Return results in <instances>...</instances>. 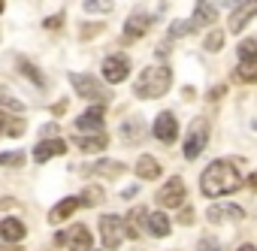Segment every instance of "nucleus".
Returning a JSON list of instances; mask_svg holds the SVG:
<instances>
[{"mask_svg":"<svg viewBox=\"0 0 257 251\" xmlns=\"http://www.w3.org/2000/svg\"><path fill=\"white\" fill-rule=\"evenodd\" d=\"M239 161H215L203 170L200 176V188L206 197H224L242 188V173L236 167Z\"/></svg>","mask_w":257,"mask_h":251,"instance_id":"1","label":"nucleus"},{"mask_svg":"<svg viewBox=\"0 0 257 251\" xmlns=\"http://www.w3.org/2000/svg\"><path fill=\"white\" fill-rule=\"evenodd\" d=\"M170 85H173V70L164 67V64H152V67H146L143 76L137 79V97H143V100H158V97H164V94L170 91Z\"/></svg>","mask_w":257,"mask_h":251,"instance_id":"2","label":"nucleus"},{"mask_svg":"<svg viewBox=\"0 0 257 251\" xmlns=\"http://www.w3.org/2000/svg\"><path fill=\"white\" fill-rule=\"evenodd\" d=\"M100 236H103V245L109 251H115L127 236H131V221H124L118 215H103L100 218Z\"/></svg>","mask_w":257,"mask_h":251,"instance_id":"3","label":"nucleus"},{"mask_svg":"<svg viewBox=\"0 0 257 251\" xmlns=\"http://www.w3.org/2000/svg\"><path fill=\"white\" fill-rule=\"evenodd\" d=\"M131 221L143 230V233H149V236H158V239H164L167 233H170V218L164 215V212H149V209H134V215H131Z\"/></svg>","mask_w":257,"mask_h":251,"instance_id":"4","label":"nucleus"},{"mask_svg":"<svg viewBox=\"0 0 257 251\" xmlns=\"http://www.w3.org/2000/svg\"><path fill=\"white\" fill-rule=\"evenodd\" d=\"M206 140H209V121L206 118L191 121V131H188V140H185V158L197 161L206 149Z\"/></svg>","mask_w":257,"mask_h":251,"instance_id":"5","label":"nucleus"},{"mask_svg":"<svg viewBox=\"0 0 257 251\" xmlns=\"http://www.w3.org/2000/svg\"><path fill=\"white\" fill-rule=\"evenodd\" d=\"M236 76L242 82H257V40H242L239 43V70Z\"/></svg>","mask_w":257,"mask_h":251,"instance_id":"6","label":"nucleus"},{"mask_svg":"<svg viewBox=\"0 0 257 251\" xmlns=\"http://www.w3.org/2000/svg\"><path fill=\"white\" fill-rule=\"evenodd\" d=\"M55 242L58 245H67L70 251H91V233H88L85 224H73L70 230L55 233Z\"/></svg>","mask_w":257,"mask_h":251,"instance_id":"7","label":"nucleus"},{"mask_svg":"<svg viewBox=\"0 0 257 251\" xmlns=\"http://www.w3.org/2000/svg\"><path fill=\"white\" fill-rule=\"evenodd\" d=\"M152 134H155V140L158 143H176L179 140V121H176V115L173 112H161L158 118H155V124H152Z\"/></svg>","mask_w":257,"mask_h":251,"instance_id":"8","label":"nucleus"},{"mask_svg":"<svg viewBox=\"0 0 257 251\" xmlns=\"http://www.w3.org/2000/svg\"><path fill=\"white\" fill-rule=\"evenodd\" d=\"M155 25V19L152 16H146V13H134L131 19H127V25H124V31H121V40L124 43H137L140 37H146L149 34V28Z\"/></svg>","mask_w":257,"mask_h":251,"instance_id":"9","label":"nucleus"},{"mask_svg":"<svg viewBox=\"0 0 257 251\" xmlns=\"http://www.w3.org/2000/svg\"><path fill=\"white\" fill-rule=\"evenodd\" d=\"M70 82H73V88H76V94H79V97H85V100H106V91L100 88V82H97L94 76L73 73V76H70Z\"/></svg>","mask_w":257,"mask_h":251,"instance_id":"10","label":"nucleus"},{"mask_svg":"<svg viewBox=\"0 0 257 251\" xmlns=\"http://www.w3.org/2000/svg\"><path fill=\"white\" fill-rule=\"evenodd\" d=\"M158 203H161L164 209H176V206H182V203H185V182H182L179 176H173V179L158 191Z\"/></svg>","mask_w":257,"mask_h":251,"instance_id":"11","label":"nucleus"},{"mask_svg":"<svg viewBox=\"0 0 257 251\" xmlns=\"http://www.w3.org/2000/svg\"><path fill=\"white\" fill-rule=\"evenodd\" d=\"M127 73H131V61H127L124 55H109V58L103 61V79H106V82L118 85V82L127 79Z\"/></svg>","mask_w":257,"mask_h":251,"instance_id":"12","label":"nucleus"},{"mask_svg":"<svg viewBox=\"0 0 257 251\" xmlns=\"http://www.w3.org/2000/svg\"><path fill=\"white\" fill-rule=\"evenodd\" d=\"M206 218H209L212 224H227V221H242L245 212H242L239 206H233V203H215V206L206 209Z\"/></svg>","mask_w":257,"mask_h":251,"instance_id":"13","label":"nucleus"},{"mask_svg":"<svg viewBox=\"0 0 257 251\" xmlns=\"http://www.w3.org/2000/svg\"><path fill=\"white\" fill-rule=\"evenodd\" d=\"M254 16H257V0H245V4L230 16V34H242L245 25H248Z\"/></svg>","mask_w":257,"mask_h":251,"instance_id":"14","label":"nucleus"},{"mask_svg":"<svg viewBox=\"0 0 257 251\" xmlns=\"http://www.w3.org/2000/svg\"><path fill=\"white\" fill-rule=\"evenodd\" d=\"M103 118H106L103 106H91L88 112H82L76 118V131H97V134H103Z\"/></svg>","mask_w":257,"mask_h":251,"instance_id":"15","label":"nucleus"},{"mask_svg":"<svg viewBox=\"0 0 257 251\" xmlns=\"http://www.w3.org/2000/svg\"><path fill=\"white\" fill-rule=\"evenodd\" d=\"M64 152H67V143H64V140H58V137H55V140H43V143L34 149V161H37V164H46L49 158H58V155H64Z\"/></svg>","mask_w":257,"mask_h":251,"instance_id":"16","label":"nucleus"},{"mask_svg":"<svg viewBox=\"0 0 257 251\" xmlns=\"http://www.w3.org/2000/svg\"><path fill=\"white\" fill-rule=\"evenodd\" d=\"M215 19H218V10H215V4H212V0H197V7H194V19H191L194 31H200V28L212 25Z\"/></svg>","mask_w":257,"mask_h":251,"instance_id":"17","label":"nucleus"},{"mask_svg":"<svg viewBox=\"0 0 257 251\" xmlns=\"http://www.w3.org/2000/svg\"><path fill=\"white\" fill-rule=\"evenodd\" d=\"M79 206H82V197H67V200H61L58 206H52L49 221H52V224H61V221H64V218H70Z\"/></svg>","mask_w":257,"mask_h":251,"instance_id":"18","label":"nucleus"},{"mask_svg":"<svg viewBox=\"0 0 257 251\" xmlns=\"http://www.w3.org/2000/svg\"><path fill=\"white\" fill-rule=\"evenodd\" d=\"M28 131V121L25 118H19V115H4L0 112V137H22Z\"/></svg>","mask_w":257,"mask_h":251,"instance_id":"19","label":"nucleus"},{"mask_svg":"<svg viewBox=\"0 0 257 251\" xmlns=\"http://www.w3.org/2000/svg\"><path fill=\"white\" fill-rule=\"evenodd\" d=\"M121 170H124V164H118V161H100L91 167H79V173H94V176H106V179L121 176Z\"/></svg>","mask_w":257,"mask_h":251,"instance_id":"20","label":"nucleus"},{"mask_svg":"<svg viewBox=\"0 0 257 251\" xmlns=\"http://www.w3.org/2000/svg\"><path fill=\"white\" fill-rule=\"evenodd\" d=\"M134 170H137V176H140V179H149V182H155V179L161 176V164H158L152 155H143V158L137 161V167H134Z\"/></svg>","mask_w":257,"mask_h":251,"instance_id":"21","label":"nucleus"},{"mask_svg":"<svg viewBox=\"0 0 257 251\" xmlns=\"http://www.w3.org/2000/svg\"><path fill=\"white\" fill-rule=\"evenodd\" d=\"M0 236H4L7 242H19L25 236V224L19 218H4L0 221Z\"/></svg>","mask_w":257,"mask_h":251,"instance_id":"22","label":"nucleus"},{"mask_svg":"<svg viewBox=\"0 0 257 251\" xmlns=\"http://www.w3.org/2000/svg\"><path fill=\"white\" fill-rule=\"evenodd\" d=\"M76 146H79L82 152H103V149L109 146V137H106V134H91V137H79V140H76Z\"/></svg>","mask_w":257,"mask_h":251,"instance_id":"23","label":"nucleus"},{"mask_svg":"<svg viewBox=\"0 0 257 251\" xmlns=\"http://www.w3.org/2000/svg\"><path fill=\"white\" fill-rule=\"evenodd\" d=\"M19 67H22V73H25V76H28V79H31V82L37 85V88H43V85H46V79H43V76L37 73V67H34L31 61H25V58H19Z\"/></svg>","mask_w":257,"mask_h":251,"instance_id":"24","label":"nucleus"},{"mask_svg":"<svg viewBox=\"0 0 257 251\" xmlns=\"http://www.w3.org/2000/svg\"><path fill=\"white\" fill-rule=\"evenodd\" d=\"M0 106H4L7 112H16V115H19V112H25V103H22V100H16L13 94H7L4 88H0Z\"/></svg>","mask_w":257,"mask_h":251,"instance_id":"25","label":"nucleus"},{"mask_svg":"<svg viewBox=\"0 0 257 251\" xmlns=\"http://www.w3.org/2000/svg\"><path fill=\"white\" fill-rule=\"evenodd\" d=\"M224 40H227V37H224V31H212V34L206 37V43H203V46H206V52H221V49H224Z\"/></svg>","mask_w":257,"mask_h":251,"instance_id":"26","label":"nucleus"},{"mask_svg":"<svg viewBox=\"0 0 257 251\" xmlns=\"http://www.w3.org/2000/svg\"><path fill=\"white\" fill-rule=\"evenodd\" d=\"M28 158L22 155V152H4L0 155V167H22Z\"/></svg>","mask_w":257,"mask_h":251,"instance_id":"27","label":"nucleus"},{"mask_svg":"<svg viewBox=\"0 0 257 251\" xmlns=\"http://www.w3.org/2000/svg\"><path fill=\"white\" fill-rule=\"evenodd\" d=\"M112 0H85V13H109Z\"/></svg>","mask_w":257,"mask_h":251,"instance_id":"28","label":"nucleus"},{"mask_svg":"<svg viewBox=\"0 0 257 251\" xmlns=\"http://www.w3.org/2000/svg\"><path fill=\"white\" fill-rule=\"evenodd\" d=\"M191 31H194V25H191V22H176V25L170 28V34H167V37H170V40H179V37H185V34H191Z\"/></svg>","mask_w":257,"mask_h":251,"instance_id":"29","label":"nucleus"},{"mask_svg":"<svg viewBox=\"0 0 257 251\" xmlns=\"http://www.w3.org/2000/svg\"><path fill=\"white\" fill-rule=\"evenodd\" d=\"M103 200V191L100 188H88L85 194H82V206H97Z\"/></svg>","mask_w":257,"mask_h":251,"instance_id":"30","label":"nucleus"},{"mask_svg":"<svg viewBox=\"0 0 257 251\" xmlns=\"http://www.w3.org/2000/svg\"><path fill=\"white\" fill-rule=\"evenodd\" d=\"M197 251H221V242H215L212 236H203L200 245H197Z\"/></svg>","mask_w":257,"mask_h":251,"instance_id":"31","label":"nucleus"},{"mask_svg":"<svg viewBox=\"0 0 257 251\" xmlns=\"http://www.w3.org/2000/svg\"><path fill=\"white\" fill-rule=\"evenodd\" d=\"M100 31H103V25H85V28H82V40H91V37L100 34Z\"/></svg>","mask_w":257,"mask_h":251,"instance_id":"32","label":"nucleus"},{"mask_svg":"<svg viewBox=\"0 0 257 251\" xmlns=\"http://www.w3.org/2000/svg\"><path fill=\"white\" fill-rule=\"evenodd\" d=\"M61 19H64V16H52V19H46V28H49V31H58V28H61Z\"/></svg>","mask_w":257,"mask_h":251,"instance_id":"33","label":"nucleus"},{"mask_svg":"<svg viewBox=\"0 0 257 251\" xmlns=\"http://www.w3.org/2000/svg\"><path fill=\"white\" fill-rule=\"evenodd\" d=\"M224 91H227V88H224V85H215V88H212V94H209V97H212V100H218V97H224Z\"/></svg>","mask_w":257,"mask_h":251,"instance_id":"34","label":"nucleus"},{"mask_svg":"<svg viewBox=\"0 0 257 251\" xmlns=\"http://www.w3.org/2000/svg\"><path fill=\"white\" fill-rule=\"evenodd\" d=\"M179 221H182V224H191V221H194V215H191V209H185V212L179 215Z\"/></svg>","mask_w":257,"mask_h":251,"instance_id":"35","label":"nucleus"},{"mask_svg":"<svg viewBox=\"0 0 257 251\" xmlns=\"http://www.w3.org/2000/svg\"><path fill=\"white\" fill-rule=\"evenodd\" d=\"M248 188H254V191H257V170H254V173L248 176Z\"/></svg>","mask_w":257,"mask_h":251,"instance_id":"36","label":"nucleus"},{"mask_svg":"<svg viewBox=\"0 0 257 251\" xmlns=\"http://www.w3.org/2000/svg\"><path fill=\"white\" fill-rule=\"evenodd\" d=\"M215 4H221V7H236V4H242V0H215Z\"/></svg>","mask_w":257,"mask_h":251,"instance_id":"37","label":"nucleus"},{"mask_svg":"<svg viewBox=\"0 0 257 251\" xmlns=\"http://www.w3.org/2000/svg\"><path fill=\"white\" fill-rule=\"evenodd\" d=\"M236 251H257V248H254V245H239Z\"/></svg>","mask_w":257,"mask_h":251,"instance_id":"38","label":"nucleus"},{"mask_svg":"<svg viewBox=\"0 0 257 251\" xmlns=\"http://www.w3.org/2000/svg\"><path fill=\"white\" fill-rule=\"evenodd\" d=\"M4 4H7V0H0V13H4Z\"/></svg>","mask_w":257,"mask_h":251,"instance_id":"39","label":"nucleus"}]
</instances>
